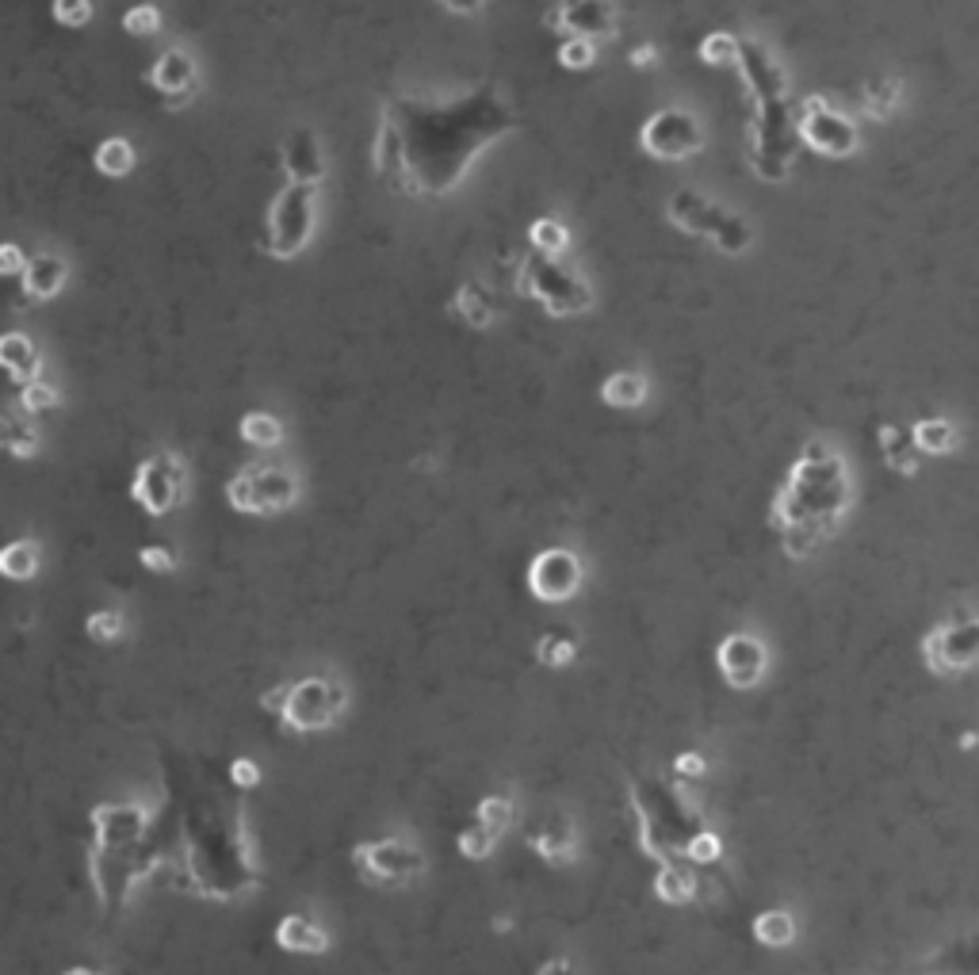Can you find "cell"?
Segmentation results:
<instances>
[{
  "instance_id": "obj_45",
  "label": "cell",
  "mask_w": 979,
  "mask_h": 975,
  "mask_svg": "<svg viewBox=\"0 0 979 975\" xmlns=\"http://www.w3.org/2000/svg\"><path fill=\"white\" fill-rule=\"evenodd\" d=\"M50 16L62 23V27H85L96 16V4H88V0H58L50 8Z\"/></svg>"
},
{
  "instance_id": "obj_32",
  "label": "cell",
  "mask_w": 979,
  "mask_h": 975,
  "mask_svg": "<svg viewBox=\"0 0 979 975\" xmlns=\"http://www.w3.org/2000/svg\"><path fill=\"white\" fill-rule=\"evenodd\" d=\"M92 165L96 173L108 176V180H123L134 169V146L127 138H104L96 153H92Z\"/></svg>"
},
{
  "instance_id": "obj_46",
  "label": "cell",
  "mask_w": 979,
  "mask_h": 975,
  "mask_svg": "<svg viewBox=\"0 0 979 975\" xmlns=\"http://www.w3.org/2000/svg\"><path fill=\"white\" fill-rule=\"evenodd\" d=\"M719 853H723V845H719V838L712 834V830H700V834H693L689 845H685V857L697 861V865H716Z\"/></svg>"
},
{
  "instance_id": "obj_10",
  "label": "cell",
  "mask_w": 979,
  "mask_h": 975,
  "mask_svg": "<svg viewBox=\"0 0 979 975\" xmlns=\"http://www.w3.org/2000/svg\"><path fill=\"white\" fill-rule=\"evenodd\" d=\"M639 150L654 161H689L704 150V127L693 111L662 108L639 127Z\"/></svg>"
},
{
  "instance_id": "obj_24",
  "label": "cell",
  "mask_w": 979,
  "mask_h": 975,
  "mask_svg": "<svg viewBox=\"0 0 979 975\" xmlns=\"http://www.w3.org/2000/svg\"><path fill=\"white\" fill-rule=\"evenodd\" d=\"M876 444H880V455L884 463L899 471V475H918V444H914V433L903 429V425H880L876 433Z\"/></svg>"
},
{
  "instance_id": "obj_21",
  "label": "cell",
  "mask_w": 979,
  "mask_h": 975,
  "mask_svg": "<svg viewBox=\"0 0 979 975\" xmlns=\"http://www.w3.org/2000/svg\"><path fill=\"white\" fill-rule=\"evenodd\" d=\"M0 364L8 371V379L16 383V387H27V383H39V368H43V356H39V348L31 337H23V333H8L4 341H0Z\"/></svg>"
},
{
  "instance_id": "obj_29",
  "label": "cell",
  "mask_w": 979,
  "mask_h": 975,
  "mask_svg": "<svg viewBox=\"0 0 979 975\" xmlns=\"http://www.w3.org/2000/svg\"><path fill=\"white\" fill-rule=\"evenodd\" d=\"M750 930H754V941L765 949H788L796 941V918L788 910H762Z\"/></svg>"
},
{
  "instance_id": "obj_4",
  "label": "cell",
  "mask_w": 979,
  "mask_h": 975,
  "mask_svg": "<svg viewBox=\"0 0 979 975\" xmlns=\"http://www.w3.org/2000/svg\"><path fill=\"white\" fill-rule=\"evenodd\" d=\"M261 708L276 715L287 731L306 735V731H326L345 712V689L329 677H303L287 681L261 696Z\"/></svg>"
},
{
  "instance_id": "obj_34",
  "label": "cell",
  "mask_w": 979,
  "mask_h": 975,
  "mask_svg": "<svg viewBox=\"0 0 979 975\" xmlns=\"http://www.w3.org/2000/svg\"><path fill=\"white\" fill-rule=\"evenodd\" d=\"M528 245H532V253H540V257L559 260L566 249H570V230H566L559 218H536V222L528 226Z\"/></svg>"
},
{
  "instance_id": "obj_53",
  "label": "cell",
  "mask_w": 979,
  "mask_h": 975,
  "mask_svg": "<svg viewBox=\"0 0 979 975\" xmlns=\"http://www.w3.org/2000/svg\"><path fill=\"white\" fill-rule=\"evenodd\" d=\"M448 16H479V12H486V4H440Z\"/></svg>"
},
{
  "instance_id": "obj_13",
  "label": "cell",
  "mask_w": 979,
  "mask_h": 975,
  "mask_svg": "<svg viewBox=\"0 0 979 975\" xmlns=\"http://www.w3.org/2000/svg\"><path fill=\"white\" fill-rule=\"evenodd\" d=\"M356 865L375 884H410L425 872V861L414 845L398 838H379V842L356 845Z\"/></svg>"
},
{
  "instance_id": "obj_52",
  "label": "cell",
  "mask_w": 979,
  "mask_h": 975,
  "mask_svg": "<svg viewBox=\"0 0 979 975\" xmlns=\"http://www.w3.org/2000/svg\"><path fill=\"white\" fill-rule=\"evenodd\" d=\"M628 62L635 65V69H651L654 62H658V50L654 46H635L628 54Z\"/></svg>"
},
{
  "instance_id": "obj_5",
  "label": "cell",
  "mask_w": 979,
  "mask_h": 975,
  "mask_svg": "<svg viewBox=\"0 0 979 975\" xmlns=\"http://www.w3.org/2000/svg\"><path fill=\"white\" fill-rule=\"evenodd\" d=\"M314 218H318V188L283 184L268 203L261 249L276 260H295L314 238Z\"/></svg>"
},
{
  "instance_id": "obj_30",
  "label": "cell",
  "mask_w": 979,
  "mask_h": 975,
  "mask_svg": "<svg viewBox=\"0 0 979 975\" xmlns=\"http://www.w3.org/2000/svg\"><path fill=\"white\" fill-rule=\"evenodd\" d=\"M0 574L8 582H31L39 574V543L35 540H12L0 551Z\"/></svg>"
},
{
  "instance_id": "obj_35",
  "label": "cell",
  "mask_w": 979,
  "mask_h": 975,
  "mask_svg": "<svg viewBox=\"0 0 979 975\" xmlns=\"http://www.w3.org/2000/svg\"><path fill=\"white\" fill-rule=\"evenodd\" d=\"M238 433L253 448H276V444H283V421L264 410H253L238 421Z\"/></svg>"
},
{
  "instance_id": "obj_12",
  "label": "cell",
  "mask_w": 979,
  "mask_h": 975,
  "mask_svg": "<svg viewBox=\"0 0 979 975\" xmlns=\"http://www.w3.org/2000/svg\"><path fill=\"white\" fill-rule=\"evenodd\" d=\"M586 582V563L570 547H544L528 563V593L544 605H563Z\"/></svg>"
},
{
  "instance_id": "obj_40",
  "label": "cell",
  "mask_w": 979,
  "mask_h": 975,
  "mask_svg": "<svg viewBox=\"0 0 979 975\" xmlns=\"http://www.w3.org/2000/svg\"><path fill=\"white\" fill-rule=\"evenodd\" d=\"M498 838L501 834H494V830H486L482 823H471L467 830H459V838H456V849L467 857V861H482V857H490L494 853V845H498Z\"/></svg>"
},
{
  "instance_id": "obj_39",
  "label": "cell",
  "mask_w": 979,
  "mask_h": 975,
  "mask_svg": "<svg viewBox=\"0 0 979 975\" xmlns=\"http://www.w3.org/2000/svg\"><path fill=\"white\" fill-rule=\"evenodd\" d=\"M85 635L92 643H115L127 635V616L115 612V608H100L85 620Z\"/></svg>"
},
{
  "instance_id": "obj_15",
  "label": "cell",
  "mask_w": 979,
  "mask_h": 975,
  "mask_svg": "<svg viewBox=\"0 0 979 975\" xmlns=\"http://www.w3.org/2000/svg\"><path fill=\"white\" fill-rule=\"evenodd\" d=\"M547 23H555L551 31H563L566 39H612L620 27V8L605 4V0H566L555 12H547Z\"/></svg>"
},
{
  "instance_id": "obj_28",
  "label": "cell",
  "mask_w": 979,
  "mask_h": 975,
  "mask_svg": "<svg viewBox=\"0 0 979 975\" xmlns=\"http://www.w3.org/2000/svg\"><path fill=\"white\" fill-rule=\"evenodd\" d=\"M899 104H903V81H895V77H880V81H869L861 88V111L876 123L892 119Z\"/></svg>"
},
{
  "instance_id": "obj_26",
  "label": "cell",
  "mask_w": 979,
  "mask_h": 975,
  "mask_svg": "<svg viewBox=\"0 0 979 975\" xmlns=\"http://www.w3.org/2000/svg\"><path fill=\"white\" fill-rule=\"evenodd\" d=\"M651 394V383L639 375V371H616L601 383V402L605 406H616V410H635L643 406Z\"/></svg>"
},
{
  "instance_id": "obj_27",
  "label": "cell",
  "mask_w": 979,
  "mask_h": 975,
  "mask_svg": "<svg viewBox=\"0 0 979 975\" xmlns=\"http://www.w3.org/2000/svg\"><path fill=\"white\" fill-rule=\"evenodd\" d=\"M911 433H914V444H918V452L922 455H945L960 444L957 425H953L949 417H922V421H914L911 425Z\"/></svg>"
},
{
  "instance_id": "obj_22",
  "label": "cell",
  "mask_w": 979,
  "mask_h": 975,
  "mask_svg": "<svg viewBox=\"0 0 979 975\" xmlns=\"http://www.w3.org/2000/svg\"><path fill=\"white\" fill-rule=\"evenodd\" d=\"M276 945H280L283 953H326L329 949V933L322 926H314L310 918L303 914H287L280 918V926H276Z\"/></svg>"
},
{
  "instance_id": "obj_9",
  "label": "cell",
  "mask_w": 979,
  "mask_h": 975,
  "mask_svg": "<svg viewBox=\"0 0 979 975\" xmlns=\"http://www.w3.org/2000/svg\"><path fill=\"white\" fill-rule=\"evenodd\" d=\"M796 130H800V146H807V150L819 153V157H849V153H857V146H861L857 123L834 108L827 96H807V100H800Z\"/></svg>"
},
{
  "instance_id": "obj_31",
  "label": "cell",
  "mask_w": 979,
  "mask_h": 975,
  "mask_svg": "<svg viewBox=\"0 0 979 975\" xmlns=\"http://www.w3.org/2000/svg\"><path fill=\"white\" fill-rule=\"evenodd\" d=\"M654 891H658L662 903L685 907V903L697 899V876L681 865H662L658 868V876H654Z\"/></svg>"
},
{
  "instance_id": "obj_14",
  "label": "cell",
  "mask_w": 979,
  "mask_h": 975,
  "mask_svg": "<svg viewBox=\"0 0 979 975\" xmlns=\"http://www.w3.org/2000/svg\"><path fill=\"white\" fill-rule=\"evenodd\" d=\"M716 666L731 689H754V685H762L765 681L769 650H765V643L758 639V635H750V631H731V635L719 639Z\"/></svg>"
},
{
  "instance_id": "obj_16",
  "label": "cell",
  "mask_w": 979,
  "mask_h": 975,
  "mask_svg": "<svg viewBox=\"0 0 979 975\" xmlns=\"http://www.w3.org/2000/svg\"><path fill=\"white\" fill-rule=\"evenodd\" d=\"M146 85H150L157 96H165L169 108H184L199 88L196 58H192L184 46H169V50L146 69Z\"/></svg>"
},
{
  "instance_id": "obj_42",
  "label": "cell",
  "mask_w": 979,
  "mask_h": 975,
  "mask_svg": "<svg viewBox=\"0 0 979 975\" xmlns=\"http://www.w3.org/2000/svg\"><path fill=\"white\" fill-rule=\"evenodd\" d=\"M58 402H62V394L50 387V383H43V379H39V383H27V387L20 390V413H27V417H31V413L54 410Z\"/></svg>"
},
{
  "instance_id": "obj_55",
  "label": "cell",
  "mask_w": 979,
  "mask_h": 975,
  "mask_svg": "<svg viewBox=\"0 0 979 975\" xmlns=\"http://www.w3.org/2000/svg\"><path fill=\"white\" fill-rule=\"evenodd\" d=\"M62 975H100V972H92V968H69V972H62Z\"/></svg>"
},
{
  "instance_id": "obj_19",
  "label": "cell",
  "mask_w": 979,
  "mask_h": 975,
  "mask_svg": "<svg viewBox=\"0 0 979 975\" xmlns=\"http://www.w3.org/2000/svg\"><path fill=\"white\" fill-rule=\"evenodd\" d=\"M69 280V264L54 253H39V257L27 260V272L20 276V299L31 303H50L62 295V287Z\"/></svg>"
},
{
  "instance_id": "obj_54",
  "label": "cell",
  "mask_w": 979,
  "mask_h": 975,
  "mask_svg": "<svg viewBox=\"0 0 979 975\" xmlns=\"http://www.w3.org/2000/svg\"><path fill=\"white\" fill-rule=\"evenodd\" d=\"M960 750H979V731H968L960 738Z\"/></svg>"
},
{
  "instance_id": "obj_37",
  "label": "cell",
  "mask_w": 979,
  "mask_h": 975,
  "mask_svg": "<svg viewBox=\"0 0 979 975\" xmlns=\"http://www.w3.org/2000/svg\"><path fill=\"white\" fill-rule=\"evenodd\" d=\"M712 241H716L719 253H727V257H739V253H746V249H750V241H754V230H750V222H746L739 211H727V218H723V226H719V234Z\"/></svg>"
},
{
  "instance_id": "obj_17",
  "label": "cell",
  "mask_w": 979,
  "mask_h": 975,
  "mask_svg": "<svg viewBox=\"0 0 979 975\" xmlns=\"http://www.w3.org/2000/svg\"><path fill=\"white\" fill-rule=\"evenodd\" d=\"M280 165L287 173V184H303V188H322L326 180V153L322 142L310 127H295L280 146Z\"/></svg>"
},
{
  "instance_id": "obj_43",
  "label": "cell",
  "mask_w": 979,
  "mask_h": 975,
  "mask_svg": "<svg viewBox=\"0 0 979 975\" xmlns=\"http://www.w3.org/2000/svg\"><path fill=\"white\" fill-rule=\"evenodd\" d=\"M138 563L142 570H153V574H173L180 559H176L173 547H165V543H146L142 551H138Z\"/></svg>"
},
{
  "instance_id": "obj_6",
  "label": "cell",
  "mask_w": 979,
  "mask_h": 975,
  "mask_svg": "<svg viewBox=\"0 0 979 975\" xmlns=\"http://www.w3.org/2000/svg\"><path fill=\"white\" fill-rule=\"evenodd\" d=\"M517 291L536 299L551 318H574L593 306V291L582 276H574L566 264L540 253L517 260Z\"/></svg>"
},
{
  "instance_id": "obj_51",
  "label": "cell",
  "mask_w": 979,
  "mask_h": 975,
  "mask_svg": "<svg viewBox=\"0 0 979 975\" xmlns=\"http://www.w3.org/2000/svg\"><path fill=\"white\" fill-rule=\"evenodd\" d=\"M536 975H578V964L570 956H555V960H544Z\"/></svg>"
},
{
  "instance_id": "obj_11",
  "label": "cell",
  "mask_w": 979,
  "mask_h": 975,
  "mask_svg": "<svg viewBox=\"0 0 979 975\" xmlns=\"http://www.w3.org/2000/svg\"><path fill=\"white\" fill-rule=\"evenodd\" d=\"M184 486H188V467L180 463V455L157 452L138 463V471L131 478V498L142 513L165 517L184 501Z\"/></svg>"
},
{
  "instance_id": "obj_50",
  "label": "cell",
  "mask_w": 979,
  "mask_h": 975,
  "mask_svg": "<svg viewBox=\"0 0 979 975\" xmlns=\"http://www.w3.org/2000/svg\"><path fill=\"white\" fill-rule=\"evenodd\" d=\"M27 260L31 257H23L20 245H4V249H0V272L12 276V280H20L23 272H27Z\"/></svg>"
},
{
  "instance_id": "obj_41",
  "label": "cell",
  "mask_w": 979,
  "mask_h": 975,
  "mask_svg": "<svg viewBox=\"0 0 979 975\" xmlns=\"http://www.w3.org/2000/svg\"><path fill=\"white\" fill-rule=\"evenodd\" d=\"M475 823L501 834L505 826L513 823V800L509 796H482L479 807H475Z\"/></svg>"
},
{
  "instance_id": "obj_18",
  "label": "cell",
  "mask_w": 979,
  "mask_h": 975,
  "mask_svg": "<svg viewBox=\"0 0 979 975\" xmlns=\"http://www.w3.org/2000/svg\"><path fill=\"white\" fill-rule=\"evenodd\" d=\"M666 218L674 222L681 234H693V238H716L719 226H723V218H727V211L719 207L716 199H708V195L681 188V192H674L670 199H666Z\"/></svg>"
},
{
  "instance_id": "obj_36",
  "label": "cell",
  "mask_w": 979,
  "mask_h": 975,
  "mask_svg": "<svg viewBox=\"0 0 979 975\" xmlns=\"http://www.w3.org/2000/svg\"><path fill=\"white\" fill-rule=\"evenodd\" d=\"M578 658V639L574 631H544L536 643V662L547 670H563Z\"/></svg>"
},
{
  "instance_id": "obj_1",
  "label": "cell",
  "mask_w": 979,
  "mask_h": 975,
  "mask_svg": "<svg viewBox=\"0 0 979 975\" xmlns=\"http://www.w3.org/2000/svg\"><path fill=\"white\" fill-rule=\"evenodd\" d=\"M521 119L501 85H475L456 100L387 96L371 138V173L410 199H444L486 150L517 134Z\"/></svg>"
},
{
  "instance_id": "obj_20",
  "label": "cell",
  "mask_w": 979,
  "mask_h": 975,
  "mask_svg": "<svg viewBox=\"0 0 979 975\" xmlns=\"http://www.w3.org/2000/svg\"><path fill=\"white\" fill-rule=\"evenodd\" d=\"M926 975H979V930L953 937L937 945L934 953L922 960Z\"/></svg>"
},
{
  "instance_id": "obj_33",
  "label": "cell",
  "mask_w": 979,
  "mask_h": 975,
  "mask_svg": "<svg viewBox=\"0 0 979 975\" xmlns=\"http://www.w3.org/2000/svg\"><path fill=\"white\" fill-rule=\"evenodd\" d=\"M0 444L12 459H31L39 452V436L31 429V421H23L20 410H8L0 421Z\"/></svg>"
},
{
  "instance_id": "obj_48",
  "label": "cell",
  "mask_w": 979,
  "mask_h": 975,
  "mask_svg": "<svg viewBox=\"0 0 979 975\" xmlns=\"http://www.w3.org/2000/svg\"><path fill=\"white\" fill-rule=\"evenodd\" d=\"M230 784H234V788H241V792L257 788V784H261V769H257V761H253V758H234V761H230Z\"/></svg>"
},
{
  "instance_id": "obj_2",
  "label": "cell",
  "mask_w": 979,
  "mask_h": 975,
  "mask_svg": "<svg viewBox=\"0 0 979 975\" xmlns=\"http://www.w3.org/2000/svg\"><path fill=\"white\" fill-rule=\"evenodd\" d=\"M849 509V475L842 455L823 440H807L769 505V524L781 532L784 555L807 559Z\"/></svg>"
},
{
  "instance_id": "obj_38",
  "label": "cell",
  "mask_w": 979,
  "mask_h": 975,
  "mask_svg": "<svg viewBox=\"0 0 979 975\" xmlns=\"http://www.w3.org/2000/svg\"><path fill=\"white\" fill-rule=\"evenodd\" d=\"M739 50H742V39H735L731 31H712V35H704V43L697 46L700 62H708V65H735L739 62Z\"/></svg>"
},
{
  "instance_id": "obj_3",
  "label": "cell",
  "mask_w": 979,
  "mask_h": 975,
  "mask_svg": "<svg viewBox=\"0 0 979 975\" xmlns=\"http://www.w3.org/2000/svg\"><path fill=\"white\" fill-rule=\"evenodd\" d=\"M739 69L746 96H750V123H746V165L754 176L769 184H781L796 169L800 153V130L796 111L788 104V81L777 58L754 39H742Z\"/></svg>"
},
{
  "instance_id": "obj_8",
  "label": "cell",
  "mask_w": 979,
  "mask_h": 975,
  "mask_svg": "<svg viewBox=\"0 0 979 975\" xmlns=\"http://www.w3.org/2000/svg\"><path fill=\"white\" fill-rule=\"evenodd\" d=\"M922 662L941 677L979 670V616L953 612L922 635Z\"/></svg>"
},
{
  "instance_id": "obj_7",
  "label": "cell",
  "mask_w": 979,
  "mask_h": 975,
  "mask_svg": "<svg viewBox=\"0 0 979 975\" xmlns=\"http://www.w3.org/2000/svg\"><path fill=\"white\" fill-rule=\"evenodd\" d=\"M226 501L245 517H272L299 501V482L287 467L249 463L226 482Z\"/></svg>"
},
{
  "instance_id": "obj_23",
  "label": "cell",
  "mask_w": 979,
  "mask_h": 975,
  "mask_svg": "<svg viewBox=\"0 0 979 975\" xmlns=\"http://www.w3.org/2000/svg\"><path fill=\"white\" fill-rule=\"evenodd\" d=\"M452 314H456L467 329H475V333H482V329H490V325L498 322V310H494L490 291L475 280L463 283L456 295H452Z\"/></svg>"
},
{
  "instance_id": "obj_47",
  "label": "cell",
  "mask_w": 979,
  "mask_h": 975,
  "mask_svg": "<svg viewBox=\"0 0 979 975\" xmlns=\"http://www.w3.org/2000/svg\"><path fill=\"white\" fill-rule=\"evenodd\" d=\"M123 27H127L131 35H153V31H161V8H153V4H134L131 12L123 16Z\"/></svg>"
},
{
  "instance_id": "obj_49",
  "label": "cell",
  "mask_w": 979,
  "mask_h": 975,
  "mask_svg": "<svg viewBox=\"0 0 979 975\" xmlns=\"http://www.w3.org/2000/svg\"><path fill=\"white\" fill-rule=\"evenodd\" d=\"M674 773L677 777H704V773H708V761H704V754H697V750H685V754H677L674 758Z\"/></svg>"
},
{
  "instance_id": "obj_44",
  "label": "cell",
  "mask_w": 979,
  "mask_h": 975,
  "mask_svg": "<svg viewBox=\"0 0 979 975\" xmlns=\"http://www.w3.org/2000/svg\"><path fill=\"white\" fill-rule=\"evenodd\" d=\"M559 62H563V69H589V65L597 62V46L589 43V39H563Z\"/></svg>"
},
{
  "instance_id": "obj_25",
  "label": "cell",
  "mask_w": 979,
  "mask_h": 975,
  "mask_svg": "<svg viewBox=\"0 0 979 975\" xmlns=\"http://www.w3.org/2000/svg\"><path fill=\"white\" fill-rule=\"evenodd\" d=\"M528 845L551 861V865H570L578 857V838H574V826L570 823H547L544 830H532Z\"/></svg>"
}]
</instances>
